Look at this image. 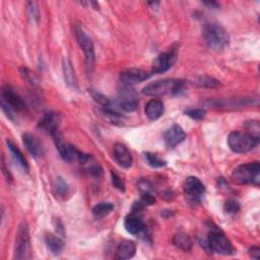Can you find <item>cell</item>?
I'll return each mask as SVG.
<instances>
[{
    "mask_svg": "<svg viewBox=\"0 0 260 260\" xmlns=\"http://www.w3.org/2000/svg\"><path fill=\"white\" fill-rule=\"evenodd\" d=\"M144 158H145L146 162H148V165L151 166L152 168H162V167H165L167 165L166 161L162 160L156 154L145 153Z\"/></svg>",
    "mask_w": 260,
    "mask_h": 260,
    "instance_id": "d4e9b609",
    "label": "cell"
},
{
    "mask_svg": "<svg viewBox=\"0 0 260 260\" xmlns=\"http://www.w3.org/2000/svg\"><path fill=\"white\" fill-rule=\"evenodd\" d=\"M27 14L30 21L34 24H38L40 21V8L39 4L36 1H28L26 3Z\"/></svg>",
    "mask_w": 260,
    "mask_h": 260,
    "instance_id": "cb8c5ba5",
    "label": "cell"
},
{
    "mask_svg": "<svg viewBox=\"0 0 260 260\" xmlns=\"http://www.w3.org/2000/svg\"><path fill=\"white\" fill-rule=\"evenodd\" d=\"M203 4L208 6V7H211V8H218L219 7V3L215 2V1H205V2H203Z\"/></svg>",
    "mask_w": 260,
    "mask_h": 260,
    "instance_id": "e575fe53",
    "label": "cell"
},
{
    "mask_svg": "<svg viewBox=\"0 0 260 260\" xmlns=\"http://www.w3.org/2000/svg\"><path fill=\"white\" fill-rule=\"evenodd\" d=\"M141 203L146 206V205H153L156 202V198L151 192H142L141 198H140Z\"/></svg>",
    "mask_w": 260,
    "mask_h": 260,
    "instance_id": "d6a6232c",
    "label": "cell"
},
{
    "mask_svg": "<svg viewBox=\"0 0 260 260\" xmlns=\"http://www.w3.org/2000/svg\"><path fill=\"white\" fill-rule=\"evenodd\" d=\"M185 113L194 120H202L206 115V112L202 109H189Z\"/></svg>",
    "mask_w": 260,
    "mask_h": 260,
    "instance_id": "4dcf8cb0",
    "label": "cell"
},
{
    "mask_svg": "<svg viewBox=\"0 0 260 260\" xmlns=\"http://www.w3.org/2000/svg\"><path fill=\"white\" fill-rule=\"evenodd\" d=\"M23 142L29 153L34 158H40L44 154L42 143L34 134L25 133L23 135Z\"/></svg>",
    "mask_w": 260,
    "mask_h": 260,
    "instance_id": "2e32d148",
    "label": "cell"
},
{
    "mask_svg": "<svg viewBox=\"0 0 260 260\" xmlns=\"http://www.w3.org/2000/svg\"><path fill=\"white\" fill-rule=\"evenodd\" d=\"M60 126V116L56 112H47L45 113L42 119L39 122V127L47 134L54 136L59 131Z\"/></svg>",
    "mask_w": 260,
    "mask_h": 260,
    "instance_id": "30bf717a",
    "label": "cell"
},
{
    "mask_svg": "<svg viewBox=\"0 0 260 260\" xmlns=\"http://www.w3.org/2000/svg\"><path fill=\"white\" fill-rule=\"evenodd\" d=\"M114 209V204L111 202H101L93 208V216L96 220H101L110 215Z\"/></svg>",
    "mask_w": 260,
    "mask_h": 260,
    "instance_id": "7402d4cb",
    "label": "cell"
},
{
    "mask_svg": "<svg viewBox=\"0 0 260 260\" xmlns=\"http://www.w3.org/2000/svg\"><path fill=\"white\" fill-rule=\"evenodd\" d=\"M54 190L59 196H65V195H67L68 193V185L62 178L58 177L54 183Z\"/></svg>",
    "mask_w": 260,
    "mask_h": 260,
    "instance_id": "484cf974",
    "label": "cell"
},
{
    "mask_svg": "<svg viewBox=\"0 0 260 260\" xmlns=\"http://www.w3.org/2000/svg\"><path fill=\"white\" fill-rule=\"evenodd\" d=\"M1 102L9 106L15 112L26 110L27 106L21 96L16 94L9 86H5L1 90Z\"/></svg>",
    "mask_w": 260,
    "mask_h": 260,
    "instance_id": "9c48e42d",
    "label": "cell"
},
{
    "mask_svg": "<svg viewBox=\"0 0 260 260\" xmlns=\"http://www.w3.org/2000/svg\"><path fill=\"white\" fill-rule=\"evenodd\" d=\"M45 241H46L48 249L50 250L53 254L58 255L62 252L64 248V242L59 237L54 236V235H48L46 236Z\"/></svg>",
    "mask_w": 260,
    "mask_h": 260,
    "instance_id": "603a6c76",
    "label": "cell"
},
{
    "mask_svg": "<svg viewBox=\"0 0 260 260\" xmlns=\"http://www.w3.org/2000/svg\"><path fill=\"white\" fill-rule=\"evenodd\" d=\"M202 32L205 43L214 50H224L229 46L230 36L220 25L207 24L204 26Z\"/></svg>",
    "mask_w": 260,
    "mask_h": 260,
    "instance_id": "7a4b0ae2",
    "label": "cell"
},
{
    "mask_svg": "<svg viewBox=\"0 0 260 260\" xmlns=\"http://www.w3.org/2000/svg\"><path fill=\"white\" fill-rule=\"evenodd\" d=\"M6 144H7V148H8V150H9V152H10V154H11L13 160H14L16 162H18L19 166H20L23 170H25L26 172H28V171H29V165H28V162H27L25 156L23 155L22 151H21V150L18 148V146H16L11 140H8V139H7V140H6Z\"/></svg>",
    "mask_w": 260,
    "mask_h": 260,
    "instance_id": "ffe728a7",
    "label": "cell"
},
{
    "mask_svg": "<svg viewBox=\"0 0 260 260\" xmlns=\"http://www.w3.org/2000/svg\"><path fill=\"white\" fill-rule=\"evenodd\" d=\"M145 115L151 120H157L162 116L165 112L164 104L161 100L153 99L145 106Z\"/></svg>",
    "mask_w": 260,
    "mask_h": 260,
    "instance_id": "e0dca14e",
    "label": "cell"
},
{
    "mask_svg": "<svg viewBox=\"0 0 260 260\" xmlns=\"http://www.w3.org/2000/svg\"><path fill=\"white\" fill-rule=\"evenodd\" d=\"M245 126H246V129H247V132L249 134H251L252 136H254L256 138H259L260 127H259V122L257 120L248 121Z\"/></svg>",
    "mask_w": 260,
    "mask_h": 260,
    "instance_id": "f546056e",
    "label": "cell"
},
{
    "mask_svg": "<svg viewBox=\"0 0 260 260\" xmlns=\"http://www.w3.org/2000/svg\"><path fill=\"white\" fill-rule=\"evenodd\" d=\"M177 54L173 51L165 52L159 55L153 61L152 65V72L153 73H164L173 67V65L176 62Z\"/></svg>",
    "mask_w": 260,
    "mask_h": 260,
    "instance_id": "8fae6325",
    "label": "cell"
},
{
    "mask_svg": "<svg viewBox=\"0 0 260 260\" xmlns=\"http://www.w3.org/2000/svg\"><path fill=\"white\" fill-rule=\"evenodd\" d=\"M136 252V244L133 241L125 240L119 244L116 250L117 259H129L132 258Z\"/></svg>",
    "mask_w": 260,
    "mask_h": 260,
    "instance_id": "ac0fdd59",
    "label": "cell"
},
{
    "mask_svg": "<svg viewBox=\"0 0 260 260\" xmlns=\"http://www.w3.org/2000/svg\"><path fill=\"white\" fill-rule=\"evenodd\" d=\"M62 68H63V76L64 80L69 87L76 89L77 88V78L74 72V69L72 67V64L68 58H64L62 63Z\"/></svg>",
    "mask_w": 260,
    "mask_h": 260,
    "instance_id": "d6986e66",
    "label": "cell"
},
{
    "mask_svg": "<svg viewBox=\"0 0 260 260\" xmlns=\"http://www.w3.org/2000/svg\"><path fill=\"white\" fill-rule=\"evenodd\" d=\"M249 254H250V256H251L252 258H254V259H259V258H260V249H259V247H257V246H253V247H251V248L249 249Z\"/></svg>",
    "mask_w": 260,
    "mask_h": 260,
    "instance_id": "836d02e7",
    "label": "cell"
},
{
    "mask_svg": "<svg viewBox=\"0 0 260 260\" xmlns=\"http://www.w3.org/2000/svg\"><path fill=\"white\" fill-rule=\"evenodd\" d=\"M114 158H115L118 165L124 169H129L132 166V155L122 143H116L114 146Z\"/></svg>",
    "mask_w": 260,
    "mask_h": 260,
    "instance_id": "5bb4252c",
    "label": "cell"
},
{
    "mask_svg": "<svg viewBox=\"0 0 260 260\" xmlns=\"http://www.w3.org/2000/svg\"><path fill=\"white\" fill-rule=\"evenodd\" d=\"M184 192L193 199L200 198L205 192V186L197 177H188L183 185Z\"/></svg>",
    "mask_w": 260,
    "mask_h": 260,
    "instance_id": "7c38bea8",
    "label": "cell"
},
{
    "mask_svg": "<svg viewBox=\"0 0 260 260\" xmlns=\"http://www.w3.org/2000/svg\"><path fill=\"white\" fill-rule=\"evenodd\" d=\"M111 180H112V184L113 186L117 188L118 190L124 192L125 191V185L123 183V181L121 180V178L116 174V173H111Z\"/></svg>",
    "mask_w": 260,
    "mask_h": 260,
    "instance_id": "1f68e13d",
    "label": "cell"
},
{
    "mask_svg": "<svg viewBox=\"0 0 260 260\" xmlns=\"http://www.w3.org/2000/svg\"><path fill=\"white\" fill-rule=\"evenodd\" d=\"M32 257L31 248V238L29 227L26 222L20 224L18 231L15 235V245H14V259H30Z\"/></svg>",
    "mask_w": 260,
    "mask_h": 260,
    "instance_id": "5b68a950",
    "label": "cell"
},
{
    "mask_svg": "<svg viewBox=\"0 0 260 260\" xmlns=\"http://www.w3.org/2000/svg\"><path fill=\"white\" fill-rule=\"evenodd\" d=\"M186 138V133L181 126L177 124L172 125L166 130L164 133V140L166 145L170 149L175 148L179 143H181Z\"/></svg>",
    "mask_w": 260,
    "mask_h": 260,
    "instance_id": "4fadbf2b",
    "label": "cell"
},
{
    "mask_svg": "<svg viewBox=\"0 0 260 260\" xmlns=\"http://www.w3.org/2000/svg\"><path fill=\"white\" fill-rule=\"evenodd\" d=\"M259 144V138H256L248 132L233 131L228 136V145L236 154H245L256 149Z\"/></svg>",
    "mask_w": 260,
    "mask_h": 260,
    "instance_id": "277c9868",
    "label": "cell"
},
{
    "mask_svg": "<svg viewBox=\"0 0 260 260\" xmlns=\"http://www.w3.org/2000/svg\"><path fill=\"white\" fill-rule=\"evenodd\" d=\"M148 4L150 6H152L153 9H157L159 7V5H160V2H158V1H152V2H148Z\"/></svg>",
    "mask_w": 260,
    "mask_h": 260,
    "instance_id": "8d00e7d4",
    "label": "cell"
},
{
    "mask_svg": "<svg viewBox=\"0 0 260 260\" xmlns=\"http://www.w3.org/2000/svg\"><path fill=\"white\" fill-rule=\"evenodd\" d=\"M224 209H225L226 213L229 214V215L236 214L240 209V203L235 199H228L225 203Z\"/></svg>",
    "mask_w": 260,
    "mask_h": 260,
    "instance_id": "f1b7e54d",
    "label": "cell"
},
{
    "mask_svg": "<svg viewBox=\"0 0 260 260\" xmlns=\"http://www.w3.org/2000/svg\"><path fill=\"white\" fill-rule=\"evenodd\" d=\"M184 87L182 79H162L149 84L142 90V94L150 97H161L165 95H176Z\"/></svg>",
    "mask_w": 260,
    "mask_h": 260,
    "instance_id": "6da1fadb",
    "label": "cell"
},
{
    "mask_svg": "<svg viewBox=\"0 0 260 260\" xmlns=\"http://www.w3.org/2000/svg\"><path fill=\"white\" fill-rule=\"evenodd\" d=\"M173 243L176 247L180 248L186 252L190 251L192 248V240H191L190 236L183 233V232H179V233L174 235Z\"/></svg>",
    "mask_w": 260,
    "mask_h": 260,
    "instance_id": "44dd1931",
    "label": "cell"
},
{
    "mask_svg": "<svg viewBox=\"0 0 260 260\" xmlns=\"http://www.w3.org/2000/svg\"><path fill=\"white\" fill-rule=\"evenodd\" d=\"M124 227H125V230L129 234L134 235V236L140 235L141 233H143L145 229L143 221L141 220L138 214H134V213H131L125 218Z\"/></svg>",
    "mask_w": 260,
    "mask_h": 260,
    "instance_id": "9a60e30c",
    "label": "cell"
},
{
    "mask_svg": "<svg viewBox=\"0 0 260 260\" xmlns=\"http://www.w3.org/2000/svg\"><path fill=\"white\" fill-rule=\"evenodd\" d=\"M75 37H76L79 47L83 49V51L85 53V58H86V63H87L88 68L93 69L94 65H95L96 55H95V48H94L92 39L86 34L85 31L79 27L75 28Z\"/></svg>",
    "mask_w": 260,
    "mask_h": 260,
    "instance_id": "52a82bcc",
    "label": "cell"
},
{
    "mask_svg": "<svg viewBox=\"0 0 260 260\" xmlns=\"http://www.w3.org/2000/svg\"><path fill=\"white\" fill-rule=\"evenodd\" d=\"M2 170H3V174L5 175V177L7 178V180H11V176L8 172V170L5 168V162H4V160H3V162H2Z\"/></svg>",
    "mask_w": 260,
    "mask_h": 260,
    "instance_id": "d590c367",
    "label": "cell"
},
{
    "mask_svg": "<svg viewBox=\"0 0 260 260\" xmlns=\"http://www.w3.org/2000/svg\"><path fill=\"white\" fill-rule=\"evenodd\" d=\"M208 245L211 251L222 255H232L235 250L232 243L221 231H211L207 238Z\"/></svg>",
    "mask_w": 260,
    "mask_h": 260,
    "instance_id": "8992f818",
    "label": "cell"
},
{
    "mask_svg": "<svg viewBox=\"0 0 260 260\" xmlns=\"http://www.w3.org/2000/svg\"><path fill=\"white\" fill-rule=\"evenodd\" d=\"M198 84L200 87L209 88V89H216V88H219L221 86V83L219 80H217L213 77H208V76L200 77V79L198 80Z\"/></svg>",
    "mask_w": 260,
    "mask_h": 260,
    "instance_id": "83f0119b",
    "label": "cell"
},
{
    "mask_svg": "<svg viewBox=\"0 0 260 260\" xmlns=\"http://www.w3.org/2000/svg\"><path fill=\"white\" fill-rule=\"evenodd\" d=\"M90 94H91V96H92L93 99H94L98 104L101 105V106H103L104 109H105V108H108V107L111 105V103H112L111 100H109L106 96L102 95L101 93H98V92H96V91H90Z\"/></svg>",
    "mask_w": 260,
    "mask_h": 260,
    "instance_id": "4316f807",
    "label": "cell"
},
{
    "mask_svg": "<svg viewBox=\"0 0 260 260\" xmlns=\"http://www.w3.org/2000/svg\"><path fill=\"white\" fill-rule=\"evenodd\" d=\"M232 181L237 185H255L260 182V165L258 162L238 166L232 173Z\"/></svg>",
    "mask_w": 260,
    "mask_h": 260,
    "instance_id": "3957f363",
    "label": "cell"
},
{
    "mask_svg": "<svg viewBox=\"0 0 260 260\" xmlns=\"http://www.w3.org/2000/svg\"><path fill=\"white\" fill-rule=\"evenodd\" d=\"M153 75V72L145 71L137 68H128L120 73V80L124 86H133L142 83V81L149 79Z\"/></svg>",
    "mask_w": 260,
    "mask_h": 260,
    "instance_id": "ba28073f",
    "label": "cell"
}]
</instances>
